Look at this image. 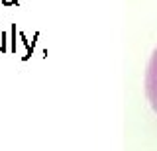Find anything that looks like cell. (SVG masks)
<instances>
[{"mask_svg": "<svg viewBox=\"0 0 157 151\" xmlns=\"http://www.w3.org/2000/svg\"><path fill=\"white\" fill-rule=\"evenodd\" d=\"M145 96L149 100L153 112L157 114V47L151 53L147 69H145Z\"/></svg>", "mask_w": 157, "mask_h": 151, "instance_id": "6da1fadb", "label": "cell"}]
</instances>
